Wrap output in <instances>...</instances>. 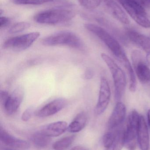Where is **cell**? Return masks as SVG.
<instances>
[{
  "mask_svg": "<svg viewBox=\"0 0 150 150\" xmlns=\"http://www.w3.org/2000/svg\"><path fill=\"white\" fill-rule=\"evenodd\" d=\"M42 44L46 46H66L73 48L82 49L83 43L80 38L72 32H58L43 39Z\"/></svg>",
  "mask_w": 150,
  "mask_h": 150,
  "instance_id": "1",
  "label": "cell"
},
{
  "mask_svg": "<svg viewBox=\"0 0 150 150\" xmlns=\"http://www.w3.org/2000/svg\"><path fill=\"white\" fill-rule=\"evenodd\" d=\"M101 58L108 67L113 79L115 100L119 101L124 95L127 81L124 71L109 55L102 53Z\"/></svg>",
  "mask_w": 150,
  "mask_h": 150,
  "instance_id": "2",
  "label": "cell"
},
{
  "mask_svg": "<svg viewBox=\"0 0 150 150\" xmlns=\"http://www.w3.org/2000/svg\"><path fill=\"white\" fill-rule=\"evenodd\" d=\"M75 13L73 11L57 8L41 11L36 14L34 19L37 23L55 25L68 22L74 18Z\"/></svg>",
  "mask_w": 150,
  "mask_h": 150,
  "instance_id": "3",
  "label": "cell"
},
{
  "mask_svg": "<svg viewBox=\"0 0 150 150\" xmlns=\"http://www.w3.org/2000/svg\"><path fill=\"white\" fill-rule=\"evenodd\" d=\"M85 28L97 36L118 59L125 53L118 41L105 30L93 24H86Z\"/></svg>",
  "mask_w": 150,
  "mask_h": 150,
  "instance_id": "4",
  "label": "cell"
},
{
  "mask_svg": "<svg viewBox=\"0 0 150 150\" xmlns=\"http://www.w3.org/2000/svg\"><path fill=\"white\" fill-rule=\"evenodd\" d=\"M129 15L139 25L150 28V20L144 8L133 0H119Z\"/></svg>",
  "mask_w": 150,
  "mask_h": 150,
  "instance_id": "5",
  "label": "cell"
},
{
  "mask_svg": "<svg viewBox=\"0 0 150 150\" xmlns=\"http://www.w3.org/2000/svg\"><path fill=\"white\" fill-rule=\"evenodd\" d=\"M140 115L136 110L129 114L125 129V145L128 150H135Z\"/></svg>",
  "mask_w": 150,
  "mask_h": 150,
  "instance_id": "6",
  "label": "cell"
},
{
  "mask_svg": "<svg viewBox=\"0 0 150 150\" xmlns=\"http://www.w3.org/2000/svg\"><path fill=\"white\" fill-rule=\"evenodd\" d=\"M40 36L39 32H34L11 38L5 41L4 48L16 52L24 51L31 47Z\"/></svg>",
  "mask_w": 150,
  "mask_h": 150,
  "instance_id": "7",
  "label": "cell"
},
{
  "mask_svg": "<svg viewBox=\"0 0 150 150\" xmlns=\"http://www.w3.org/2000/svg\"><path fill=\"white\" fill-rule=\"evenodd\" d=\"M132 60L138 79L141 83H146L150 81V69L146 63L145 57L141 52L134 50Z\"/></svg>",
  "mask_w": 150,
  "mask_h": 150,
  "instance_id": "8",
  "label": "cell"
},
{
  "mask_svg": "<svg viewBox=\"0 0 150 150\" xmlns=\"http://www.w3.org/2000/svg\"><path fill=\"white\" fill-rule=\"evenodd\" d=\"M111 95V89L108 81L105 77H102L100 80L98 100L95 108V113L97 115H100L105 111L110 102Z\"/></svg>",
  "mask_w": 150,
  "mask_h": 150,
  "instance_id": "9",
  "label": "cell"
},
{
  "mask_svg": "<svg viewBox=\"0 0 150 150\" xmlns=\"http://www.w3.org/2000/svg\"><path fill=\"white\" fill-rule=\"evenodd\" d=\"M24 92L22 86H18L9 95L6 101L2 105L6 114L10 115L17 111L24 98Z\"/></svg>",
  "mask_w": 150,
  "mask_h": 150,
  "instance_id": "10",
  "label": "cell"
},
{
  "mask_svg": "<svg viewBox=\"0 0 150 150\" xmlns=\"http://www.w3.org/2000/svg\"><path fill=\"white\" fill-rule=\"evenodd\" d=\"M66 105L67 101L64 99L54 100L38 111L36 115L39 117H46L54 115L62 110Z\"/></svg>",
  "mask_w": 150,
  "mask_h": 150,
  "instance_id": "11",
  "label": "cell"
},
{
  "mask_svg": "<svg viewBox=\"0 0 150 150\" xmlns=\"http://www.w3.org/2000/svg\"><path fill=\"white\" fill-rule=\"evenodd\" d=\"M126 115V106L122 102L118 101L108 120V129H114L120 126L124 121Z\"/></svg>",
  "mask_w": 150,
  "mask_h": 150,
  "instance_id": "12",
  "label": "cell"
},
{
  "mask_svg": "<svg viewBox=\"0 0 150 150\" xmlns=\"http://www.w3.org/2000/svg\"><path fill=\"white\" fill-rule=\"evenodd\" d=\"M0 140L4 145L11 148L25 149L30 147V144L27 142L13 136L2 127L0 129Z\"/></svg>",
  "mask_w": 150,
  "mask_h": 150,
  "instance_id": "13",
  "label": "cell"
},
{
  "mask_svg": "<svg viewBox=\"0 0 150 150\" xmlns=\"http://www.w3.org/2000/svg\"><path fill=\"white\" fill-rule=\"evenodd\" d=\"M137 139L141 150H149L150 138L149 129L145 119L144 116L141 115H140L137 131Z\"/></svg>",
  "mask_w": 150,
  "mask_h": 150,
  "instance_id": "14",
  "label": "cell"
},
{
  "mask_svg": "<svg viewBox=\"0 0 150 150\" xmlns=\"http://www.w3.org/2000/svg\"><path fill=\"white\" fill-rule=\"evenodd\" d=\"M68 125L65 121H58L43 127L40 132L49 137H56L62 134L68 129Z\"/></svg>",
  "mask_w": 150,
  "mask_h": 150,
  "instance_id": "15",
  "label": "cell"
},
{
  "mask_svg": "<svg viewBox=\"0 0 150 150\" xmlns=\"http://www.w3.org/2000/svg\"><path fill=\"white\" fill-rule=\"evenodd\" d=\"M127 36L133 43L142 48L147 54L150 55V38L145 35L134 30H129Z\"/></svg>",
  "mask_w": 150,
  "mask_h": 150,
  "instance_id": "16",
  "label": "cell"
},
{
  "mask_svg": "<svg viewBox=\"0 0 150 150\" xmlns=\"http://www.w3.org/2000/svg\"><path fill=\"white\" fill-rule=\"evenodd\" d=\"M106 6L114 18L124 24H129L130 20L124 11L114 0H103Z\"/></svg>",
  "mask_w": 150,
  "mask_h": 150,
  "instance_id": "17",
  "label": "cell"
},
{
  "mask_svg": "<svg viewBox=\"0 0 150 150\" xmlns=\"http://www.w3.org/2000/svg\"><path fill=\"white\" fill-rule=\"evenodd\" d=\"M118 59L123 65V67L125 68L126 72L128 76L129 79V90L131 92H134L136 90L137 83L135 74L132 68V65L125 53L118 58Z\"/></svg>",
  "mask_w": 150,
  "mask_h": 150,
  "instance_id": "18",
  "label": "cell"
},
{
  "mask_svg": "<svg viewBox=\"0 0 150 150\" xmlns=\"http://www.w3.org/2000/svg\"><path fill=\"white\" fill-rule=\"evenodd\" d=\"M87 121V115L84 112L79 113L68 126L67 130L72 133H78L83 129Z\"/></svg>",
  "mask_w": 150,
  "mask_h": 150,
  "instance_id": "19",
  "label": "cell"
},
{
  "mask_svg": "<svg viewBox=\"0 0 150 150\" xmlns=\"http://www.w3.org/2000/svg\"><path fill=\"white\" fill-rule=\"evenodd\" d=\"M31 140L33 145L38 149L47 148L51 142L50 137L45 135L40 131L33 134L32 136Z\"/></svg>",
  "mask_w": 150,
  "mask_h": 150,
  "instance_id": "20",
  "label": "cell"
},
{
  "mask_svg": "<svg viewBox=\"0 0 150 150\" xmlns=\"http://www.w3.org/2000/svg\"><path fill=\"white\" fill-rule=\"evenodd\" d=\"M75 136L72 135L63 138L54 143L53 148L55 150H65L68 149L75 141Z\"/></svg>",
  "mask_w": 150,
  "mask_h": 150,
  "instance_id": "21",
  "label": "cell"
},
{
  "mask_svg": "<svg viewBox=\"0 0 150 150\" xmlns=\"http://www.w3.org/2000/svg\"><path fill=\"white\" fill-rule=\"evenodd\" d=\"M125 129H121L117 131L114 143L113 145V150H121L125 145Z\"/></svg>",
  "mask_w": 150,
  "mask_h": 150,
  "instance_id": "22",
  "label": "cell"
},
{
  "mask_svg": "<svg viewBox=\"0 0 150 150\" xmlns=\"http://www.w3.org/2000/svg\"><path fill=\"white\" fill-rule=\"evenodd\" d=\"M117 131L118 130L109 132L105 134L103 137V143L104 146L106 149H109L113 147L117 134Z\"/></svg>",
  "mask_w": 150,
  "mask_h": 150,
  "instance_id": "23",
  "label": "cell"
},
{
  "mask_svg": "<svg viewBox=\"0 0 150 150\" xmlns=\"http://www.w3.org/2000/svg\"><path fill=\"white\" fill-rule=\"evenodd\" d=\"M31 24L27 22H22L14 25L9 31V33L11 34L18 33L26 29L30 28Z\"/></svg>",
  "mask_w": 150,
  "mask_h": 150,
  "instance_id": "24",
  "label": "cell"
},
{
  "mask_svg": "<svg viewBox=\"0 0 150 150\" xmlns=\"http://www.w3.org/2000/svg\"><path fill=\"white\" fill-rule=\"evenodd\" d=\"M103 0H78L83 7L88 9H93L99 6Z\"/></svg>",
  "mask_w": 150,
  "mask_h": 150,
  "instance_id": "25",
  "label": "cell"
},
{
  "mask_svg": "<svg viewBox=\"0 0 150 150\" xmlns=\"http://www.w3.org/2000/svg\"><path fill=\"white\" fill-rule=\"evenodd\" d=\"M53 0H14V3L17 4L39 5L53 1Z\"/></svg>",
  "mask_w": 150,
  "mask_h": 150,
  "instance_id": "26",
  "label": "cell"
},
{
  "mask_svg": "<svg viewBox=\"0 0 150 150\" xmlns=\"http://www.w3.org/2000/svg\"><path fill=\"white\" fill-rule=\"evenodd\" d=\"M34 113V109L33 108L30 107L26 109L23 113L22 115V120L23 121L29 120Z\"/></svg>",
  "mask_w": 150,
  "mask_h": 150,
  "instance_id": "27",
  "label": "cell"
},
{
  "mask_svg": "<svg viewBox=\"0 0 150 150\" xmlns=\"http://www.w3.org/2000/svg\"><path fill=\"white\" fill-rule=\"evenodd\" d=\"M141 5L144 8H150V0H133Z\"/></svg>",
  "mask_w": 150,
  "mask_h": 150,
  "instance_id": "28",
  "label": "cell"
},
{
  "mask_svg": "<svg viewBox=\"0 0 150 150\" xmlns=\"http://www.w3.org/2000/svg\"><path fill=\"white\" fill-rule=\"evenodd\" d=\"M9 22V19L6 17L1 16L0 17V27L1 28L5 27L8 25Z\"/></svg>",
  "mask_w": 150,
  "mask_h": 150,
  "instance_id": "29",
  "label": "cell"
},
{
  "mask_svg": "<svg viewBox=\"0 0 150 150\" xmlns=\"http://www.w3.org/2000/svg\"><path fill=\"white\" fill-rule=\"evenodd\" d=\"M93 75L94 74L92 70L91 69H88L85 73L84 78L85 79H91L92 78Z\"/></svg>",
  "mask_w": 150,
  "mask_h": 150,
  "instance_id": "30",
  "label": "cell"
},
{
  "mask_svg": "<svg viewBox=\"0 0 150 150\" xmlns=\"http://www.w3.org/2000/svg\"><path fill=\"white\" fill-rule=\"evenodd\" d=\"M70 150H87L85 148L82 146H76Z\"/></svg>",
  "mask_w": 150,
  "mask_h": 150,
  "instance_id": "31",
  "label": "cell"
},
{
  "mask_svg": "<svg viewBox=\"0 0 150 150\" xmlns=\"http://www.w3.org/2000/svg\"><path fill=\"white\" fill-rule=\"evenodd\" d=\"M147 117H148V124L150 129V109L148 111Z\"/></svg>",
  "mask_w": 150,
  "mask_h": 150,
  "instance_id": "32",
  "label": "cell"
},
{
  "mask_svg": "<svg viewBox=\"0 0 150 150\" xmlns=\"http://www.w3.org/2000/svg\"><path fill=\"white\" fill-rule=\"evenodd\" d=\"M1 150H16L13 149V148H11V147H3L1 149Z\"/></svg>",
  "mask_w": 150,
  "mask_h": 150,
  "instance_id": "33",
  "label": "cell"
},
{
  "mask_svg": "<svg viewBox=\"0 0 150 150\" xmlns=\"http://www.w3.org/2000/svg\"><path fill=\"white\" fill-rule=\"evenodd\" d=\"M106 150H113V147H112L111 148H109V149H107Z\"/></svg>",
  "mask_w": 150,
  "mask_h": 150,
  "instance_id": "34",
  "label": "cell"
},
{
  "mask_svg": "<svg viewBox=\"0 0 150 150\" xmlns=\"http://www.w3.org/2000/svg\"><path fill=\"white\" fill-rule=\"evenodd\" d=\"M3 13V10L2 9L0 10V15L1 16L2 14Z\"/></svg>",
  "mask_w": 150,
  "mask_h": 150,
  "instance_id": "35",
  "label": "cell"
}]
</instances>
